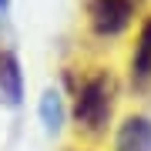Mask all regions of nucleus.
Instances as JSON below:
<instances>
[{"label": "nucleus", "instance_id": "6", "mask_svg": "<svg viewBox=\"0 0 151 151\" xmlns=\"http://www.w3.org/2000/svg\"><path fill=\"white\" fill-rule=\"evenodd\" d=\"M4 7H7V0H0V10H4Z\"/></svg>", "mask_w": 151, "mask_h": 151}, {"label": "nucleus", "instance_id": "1", "mask_svg": "<svg viewBox=\"0 0 151 151\" xmlns=\"http://www.w3.org/2000/svg\"><path fill=\"white\" fill-rule=\"evenodd\" d=\"M111 108H114V81L108 74H91L87 81L77 87V97H74V118L81 128L87 131H101L111 118Z\"/></svg>", "mask_w": 151, "mask_h": 151}, {"label": "nucleus", "instance_id": "5", "mask_svg": "<svg viewBox=\"0 0 151 151\" xmlns=\"http://www.w3.org/2000/svg\"><path fill=\"white\" fill-rule=\"evenodd\" d=\"M131 67H134V77L138 81H145L151 74V20L141 27V37H138V47H134V60H131Z\"/></svg>", "mask_w": 151, "mask_h": 151}, {"label": "nucleus", "instance_id": "3", "mask_svg": "<svg viewBox=\"0 0 151 151\" xmlns=\"http://www.w3.org/2000/svg\"><path fill=\"white\" fill-rule=\"evenodd\" d=\"M148 148H151V124L145 118L124 121V128L118 134V151H148Z\"/></svg>", "mask_w": 151, "mask_h": 151}, {"label": "nucleus", "instance_id": "2", "mask_svg": "<svg viewBox=\"0 0 151 151\" xmlns=\"http://www.w3.org/2000/svg\"><path fill=\"white\" fill-rule=\"evenodd\" d=\"M138 0H91V27L104 37H114L131 24Z\"/></svg>", "mask_w": 151, "mask_h": 151}, {"label": "nucleus", "instance_id": "4", "mask_svg": "<svg viewBox=\"0 0 151 151\" xmlns=\"http://www.w3.org/2000/svg\"><path fill=\"white\" fill-rule=\"evenodd\" d=\"M0 94H7V101L20 97V74H17V60L0 50Z\"/></svg>", "mask_w": 151, "mask_h": 151}]
</instances>
